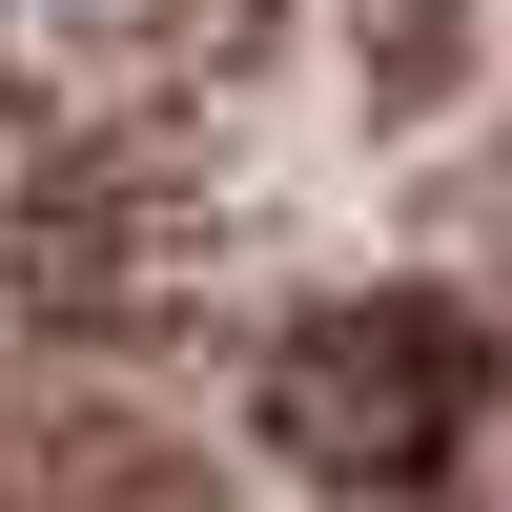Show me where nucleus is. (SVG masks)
I'll return each mask as SVG.
<instances>
[{"instance_id": "obj_1", "label": "nucleus", "mask_w": 512, "mask_h": 512, "mask_svg": "<svg viewBox=\"0 0 512 512\" xmlns=\"http://www.w3.org/2000/svg\"><path fill=\"white\" fill-rule=\"evenodd\" d=\"M21 21H62V41H82V21H144V0H21Z\"/></svg>"}]
</instances>
